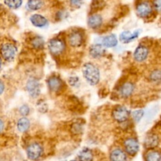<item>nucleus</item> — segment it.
<instances>
[{
    "label": "nucleus",
    "mask_w": 161,
    "mask_h": 161,
    "mask_svg": "<svg viewBox=\"0 0 161 161\" xmlns=\"http://www.w3.org/2000/svg\"><path fill=\"white\" fill-rule=\"evenodd\" d=\"M83 128L81 127V124H79V123H76V124H74L73 126H72V130L75 134H79L82 131Z\"/></svg>",
    "instance_id": "obj_29"
},
{
    "label": "nucleus",
    "mask_w": 161,
    "mask_h": 161,
    "mask_svg": "<svg viewBox=\"0 0 161 161\" xmlns=\"http://www.w3.org/2000/svg\"><path fill=\"white\" fill-rule=\"evenodd\" d=\"M31 123H30V120L26 117H22L20 118L18 120L17 124V129L21 133H25V132L28 131L30 128V125H31Z\"/></svg>",
    "instance_id": "obj_20"
},
{
    "label": "nucleus",
    "mask_w": 161,
    "mask_h": 161,
    "mask_svg": "<svg viewBox=\"0 0 161 161\" xmlns=\"http://www.w3.org/2000/svg\"><path fill=\"white\" fill-rule=\"evenodd\" d=\"M93 159V153L90 149H83L78 155V160H92Z\"/></svg>",
    "instance_id": "obj_23"
},
{
    "label": "nucleus",
    "mask_w": 161,
    "mask_h": 161,
    "mask_svg": "<svg viewBox=\"0 0 161 161\" xmlns=\"http://www.w3.org/2000/svg\"><path fill=\"white\" fill-rule=\"evenodd\" d=\"M112 116H113V118L116 122L122 124V123H125L128 119L130 113H129L128 110L124 106L118 105L113 110Z\"/></svg>",
    "instance_id": "obj_5"
},
{
    "label": "nucleus",
    "mask_w": 161,
    "mask_h": 161,
    "mask_svg": "<svg viewBox=\"0 0 161 161\" xmlns=\"http://www.w3.org/2000/svg\"><path fill=\"white\" fill-rule=\"evenodd\" d=\"M146 159L148 161H157L161 160V152L155 149H151L146 153Z\"/></svg>",
    "instance_id": "obj_22"
},
{
    "label": "nucleus",
    "mask_w": 161,
    "mask_h": 161,
    "mask_svg": "<svg viewBox=\"0 0 161 161\" xmlns=\"http://www.w3.org/2000/svg\"><path fill=\"white\" fill-rule=\"evenodd\" d=\"M31 44L32 47L36 50H42L44 47V39L41 36H35L31 41Z\"/></svg>",
    "instance_id": "obj_24"
},
{
    "label": "nucleus",
    "mask_w": 161,
    "mask_h": 161,
    "mask_svg": "<svg viewBox=\"0 0 161 161\" xmlns=\"http://www.w3.org/2000/svg\"><path fill=\"white\" fill-rule=\"evenodd\" d=\"M48 48L51 54L58 56L63 53L65 50V42L60 38H53L49 42Z\"/></svg>",
    "instance_id": "obj_2"
},
{
    "label": "nucleus",
    "mask_w": 161,
    "mask_h": 161,
    "mask_svg": "<svg viewBox=\"0 0 161 161\" xmlns=\"http://www.w3.org/2000/svg\"><path fill=\"white\" fill-rule=\"evenodd\" d=\"M43 6L42 0H28L27 3V8L31 11L39 10Z\"/></svg>",
    "instance_id": "obj_21"
},
{
    "label": "nucleus",
    "mask_w": 161,
    "mask_h": 161,
    "mask_svg": "<svg viewBox=\"0 0 161 161\" xmlns=\"http://www.w3.org/2000/svg\"><path fill=\"white\" fill-rule=\"evenodd\" d=\"M153 6L158 12H161V0H153Z\"/></svg>",
    "instance_id": "obj_30"
},
{
    "label": "nucleus",
    "mask_w": 161,
    "mask_h": 161,
    "mask_svg": "<svg viewBox=\"0 0 161 161\" xmlns=\"http://www.w3.org/2000/svg\"><path fill=\"white\" fill-rule=\"evenodd\" d=\"M83 75L85 80L91 86H95L100 80V71L92 63H86L83 65Z\"/></svg>",
    "instance_id": "obj_1"
},
{
    "label": "nucleus",
    "mask_w": 161,
    "mask_h": 161,
    "mask_svg": "<svg viewBox=\"0 0 161 161\" xmlns=\"http://www.w3.org/2000/svg\"><path fill=\"white\" fill-rule=\"evenodd\" d=\"M4 90H5L4 83H3V82H2L1 80H0V95H1V94H3V91H4Z\"/></svg>",
    "instance_id": "obj_33"
},
{
    "label": "nucleus",
    "mask_w": 161,
    "mask_h": 161,
    "mask_svg": "<svg viewBox=\"0 0 161 161\" xmlns=\"http://www.w3.org/2000/svg\"><path fill=\"white\" fill-rule=\"evenodd\" d=\"M69 83H70V84L72 85V86H75V85L79 83V79L77 78V77H71V78L69 79Z\"/></svg>",
    "instance_id": "obj_32"
},
{
    "label": "nucleus",
    "mask_w": 161,
    "mask_h": 161,
    "mask_svg": "<svg viewBox=\"0 0 161 161\" xmlns=\"http://www.w3.org/2000/svg\"><path fill=\"white\" fill-rule=\"evenodd\" d=\"M26 90L31 97H37L41 92L40 83L39 80L36 78H30L26 83Z\"/></svg>",
    "instance_id": "obj_8"
},
{
    "label": "nucleus",
    "mask_w": 161,
    "mask_h": 161,
    "mask_svg": "<svg viewBox=\"0 0 161 161\" xmlns=\"http://www.w3.org/2000/svg\"><path fill=\"white\" fill-rule=\"evenodd\" d=\"M103 23V19L102 17L99 14H93L90 16L87 20L88 26L92 29H97L102 26Z\"/></svg>",
    "instance_id": "obj_14"
},
{
    "label": "nucleus",
    "mask_w": 161,
    "mask_h": 161,
    "mask_svg": "<svg viewBox=\"0 0 161 161\" xmlns=\"http://www.w3.org/2000/svg\"><path fill=\"white\" fill-rule=\"evenodd\" d=\"M109 157L110 160L116 161L125 160L127 159L126 153L121 149H119V148H116V149H114L113 150H112Z\"/></svg>",
    "instance_id": "obj_19"
},
{
    "label": "nucleus",
    "mask_w": 161,
    "mask_h": 161,
    "mask_svg": "<svg viewBox=\"0 0 161 161\" xmlns=\"http://www.w3.org/2000/svg\"><path fill=\"white\" fill-rule=\"evenodd\" d=\"M134 91H135V85H134V83H132L131 82H126V83H124L122 85L119 92H120L122 97L127 98V97H129L133 94Z\"/></svg>",
    "instance_id": "obj_15"
},
{
    "label": "nucleus",
    "mask_w": 161,
    "mask_h": 161,
    "mask_svg": "<svg viewBox=\"0 0 161 161\" xmlns=\"http://www.w3.org/2000/svg\"><path fill=\"white\" fill-rule=\"evenodd\" d=\"M141 30H136L133 33L129 31H124L119 35V41L123 43H128L138 37Z\"/></svg>",
    "instance_id": "obj_12"
},
{
    "label": "nucleus",
    "mask_w": 161,
    "mask_h": 161,
    "mask_svg": "<svg viewBox=\"0 0 161 161\" xmlns=\"http://www.w3.org/2000/svg\"><path fill=\"white\" fill-rule=\"evenodd\" d=\"M3 129H4V122L0 119V133L3 131Z\"/></svg>",
    "instance_id": "obj_34"
},
{
    "label": "nucleus",
    "mask_w": 161,
    "mask_h": 161,
    "mask_svg": "<svg viewBox=\"0 0 161 161\" xmlns=\"http://www.w3.org/2000/svg\"><path fill=\"white\" fill-rule=\"evenodd\" d=\"M19 113L23 116H28L30 113V108L27 105H23L19 108Z\"/></svg>",
    "instance_id": "obj_28"
},
{
    "label": "nucleus",
    "mask_w": 161,
    "mask_h": 161,
    "mask_svg": "<svg viewBox=\"0 0 161 161\" xmlns=\"http://www.w3.org/2000/svg\"><path fill=\"white\" fill-rule=\"evenodd\" d=\"M159 144V138L156 135H148L144 142V146L146 149H153L157 147Z\"/></svg>",
    "instance_id": "obj_18"
},
{
    "label": "nucleus",
    "mask_w": 161,
    "mask_h": 161,
    "mask_svg": "<svg viewBox=\"0 0 161 161\" xmlns=\"http://www.w3.org/2000/svg\"><path fill=\"white\" fill-rule=\"evenodd\" d=\"M30 21L36 28H45L48 25V20L41 14H33L30 17Z\"/></svg>",
    "instance_id": "obj_13"
},
{
    "label": "nucleus",
    "mask_w": 161,
    "mask_h": 161,
    "mask_svg": "<svg viewBox=\"0 0 161 161\" xmlns=\"http://www.w3.org/2000/svg\"><path fill=\"white\" fill-rule=\"evenodd\" d=\"M149 80L155 83H161V70L156 69L153 70L149 75Z\"/></svg>",
    "instance_id": "obj_25"
},
{
    "label": "nucleus",
    "mask_w": 161,
    "mask_h": 161,
    "mask_svg": "<svg viewBox=\"0 0 161 161\" xmlns=\"http://www.w3.org/2000/svg\"><path fill=\"white\" fill-rule=\"evenodd\" d=\"M22 0H4V3L10 9H18L22 5Z\"/></svg>",
    "instance_id": "obj_26"
},
{
    "label": "nucleus",
    "mask_w": 161,
    "mask_h": 161,
    "mask_svg": "<svg viewBox=\"0 0 161 161\" xmlns=\"http://www.w3.org/2000/svg\"><path fill=\"white\" fill-rule=\"evenodd\" d=\"M47 86H48L49 90H50L51 92H59V91L62 89V80H61L59 77L56 76V75H53V76H50V78L47 80Z\"/></svg>",
    "instance_id": "obj_11"
},
{
    "label": "nucleus",
    "mask_w": 161,
    "mask_h": 161,
    "mask_svg": "<svg viewBox=\"0 0 161 161\" xmlns=\"http://www.w3.org/2000/svg\"><path fill=\"white\" fill-rule=\"evenodd\" d=\"M149 48L146 46L143 45V44H140L135 49V53H134V59L138 63L143 62V61L147 59L148 56H149Z\"/></svg>",
    "instance_id": "obj_9"
},
{
    "label": "nucleus",
    "mask_w": 161,
    "mask_h": 161,
    "mask_svg": "<svg viewBox=\"0 0 161 161\" xmlns=\"http://www.w3.org/2000/svg\"><path fill=\"white\" fill-rule=\"evenodd\" d=\"M43 153V149L42 146L38 142H32L28 145L26 149L27 157L30 160H38L42 157Z\"/></svg>",
    "instance_id": "obj_4"
},
{
    "label": "nucleus",
    "mask_w": 161,
    "mask_h": 161,
    "mask_svg": "<svg viewBox=\"0 0 161 161\" xmlns=\"http://www.w3.org/2000/svg\"><path fill=\"white\" fill-rule=\"evenodd\" d=\"M131 115L134 120H135L136 123H139L140 120L142 119L143 116H144V111L142 109L136 110V111H134Z\"/></svg>",
    "instance_id": "obj_27"
},
{
    "label": "nucleus",
    "mask_w": 161,
    "mask_h": 161,
    "mask_svg": "<svg viewBox=\"0 0 161 161\" xmlns=\"http://www.w3.org/2000/svg\"><path fill=\"white\" fill-rule=\"evenodd\" d=\"M124 148L128 155L135 157L139 151V143L135 138H129L124 142Z\"/></svg>",
    "instance_id": "obj_7"
},
{
    "label": "nucleus",
    "mask_w": 161,
    "mask_h": 161,
    "mask_svg": "<svg viewBox=\"0 0 161 161\" xmlns=\"http://www.w3.org/2000/svg\"><path fill=\"white\" fill-rule=\"evenodd\" d=\"M101 44L103 47H108V48L115 47L116 46H117L118 39L115 35H109V36H105V37L102 38V40H101Z\"/></svg>",
    "instance_id": "obj_17"
},
{
    "label": "nucleus",
    "mask_w": 161,
    "mask_h": 161,
    "mask_svg": "<svg viewBox=\"0 0 161 161\" xmlns=\"http://www.w3.org/2000/svg\"><path fill=\"white\" fill-rule=\"evenodd\" d=\"M16 53H17V48L14 44L6 42L0 47V54L6 61H12L15 58Z\"/></svg>",
    "instance_id": "obj_3"
},
{
    "label": "nucleus",
    "mask_w": 161,
    "mask_h": 161,
    "mask_svg": "<svg viewBox=\"0 0 161 161\" xmlns=\"http://www.w3.org/2000/svg\"><path fill=\"white\" fill-rule=\"evenodd\" d=\"M153 10V6L148 1H142L136 6L137 14L142 18L149 17L152 14Z\"/></svg>",
    "instance_id": "obj_6"
},
{
    "label": "nucleus",
    "mask_w": 161,
    "mask_h": 161,
    "mask_svg": "<svg viewBox=\"0 0 161 161\" xmlns=\"http://www.w3.org/2000/svg\"><path fill=\"white\" fill-rule=\"evenodd\" d=\"M89 52L92 58H99L105 53V47H103L102 44H94L91 46Z\"/></svg>",
    "instance_id": "obj_16"
},
{
    "label": "nucleus",
    "mask_w": 161,
    "mask_h": 161,
    "mask_svg": "<svg viewBox=\"0 0 161 161\" xmlns=\"http://www.w3.org/2000/svg\"><path fill=\"white\" fill-rule=\"evenodd\" d=\"M68 41L71 47L74 48H78L83 45V36L80 31H73L69 34Z\"/></svg>",
    "instance_id": "obj_10"
},
{
    "label": "nucleus",
    "mask_w": 161,
    "mask_h": 161,
    "mask_svg": "<svg viewBox=\"0 0 161 161\" xmlns=\"http://www.w3.org/2000/svg\"><path fill=\"white\" fill-rule=\"evenodd\" d=\"M69 2H70L72 6L75 8H79L83 4V0H69Z\"/></svg>",
    "instance_id": "obj_31"
},
{
    "label": "nucleus",
    "mask_w": 161,
    "mask_h": 161,
    "mask_svg": "<svg viewBox=\"0 0 161 161\" xmlns=\"http://www.w3.org/2000/svg\"><path fill=\"white\" fill-rule=\"evenodd\" d=\"M1 65H2V60L1 58H0V68H1Z\"/></svg>",
    "instance_id": "obj_35"
}]
</instances>
